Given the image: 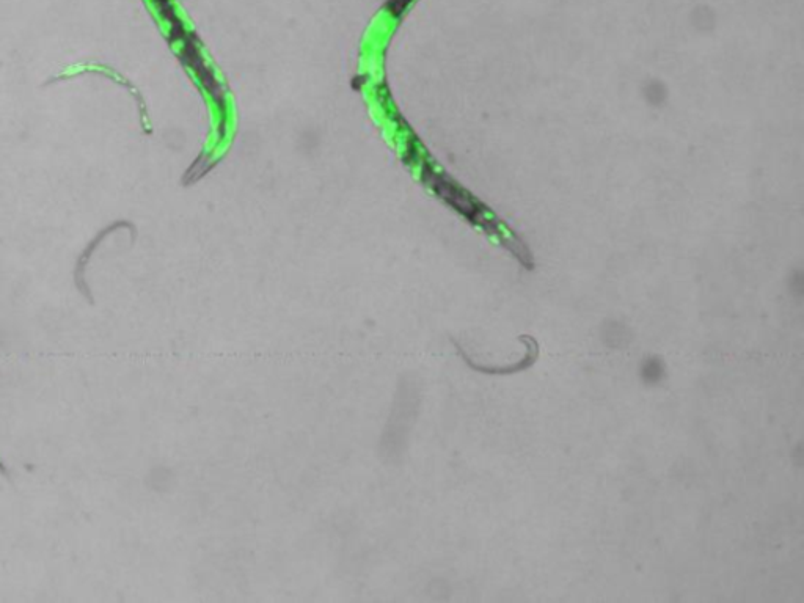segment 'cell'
Returning <instances> with one entry per match:
<instances>
[{
  "mask_svg": "<svg viewBox=\"0 0 804 603\" xmlns=\"http://www.w3.org/2000/svg\"><path fill=\"white\" fill-rule=\"evenodd\" d=\"M663 374H665V366L658 357H649L641 366V376L647 384H657L658 381H662Z\"/></svg>",
  "mask_w": 804,
  "mask_h": 603,
  "instance_id": "6da1fadb",
  "label": "cell"
},
{
  "mask_svg": "<svg viewBox=\"0 0 804 603\" xmlns=\"http://www.w3.org/2000/svg\"><path fill=\"white\" fill-rule=\"evenodd\" d=\"M410 0H390L388 2L387 8L388 10L392 11L393 15L398 16L401 15V11L407 7Z\"/></svg>",
  "mask_w": 804,
  "mask_h": 603,
  "instance_id": "7a4b0ae2",
  "label": "cell"
}]
</instances>
